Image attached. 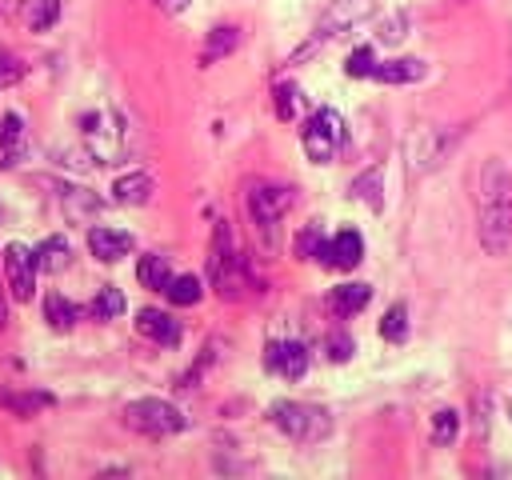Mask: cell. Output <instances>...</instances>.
Instances as JSON below:
<instances>
[{"label":"cell","instance_id":"f546056e","mask_svg":"<svg viewBox=\"0 0 512 480\" xmlns=\"http://www.w3.org/2000/svg\"><path fill=\"white\" fill-rule=\"evenodd\" d=\"M64 200H68V212L72 216H96L100 212V200L84 188H64Z\"/></svg>","mask_w":512,"mask_h":480},{"label":"cell","instance_id":"7c38bea8","mask_svg":"<svg viewBox=\"0 0 512 480\" xmlns=\"http://www.w3.org/2000/svg\"><path fill=\"white\" fill-rule=\"evenodd\" d=\"M136 332L148 336V340H156V344H176V340H180V320H172V316L160 312V308H144V312L136 316Z\"/></svg>","mask_w":512,"mask_h":480},{"label":"cell","instance_id":"30bf717a","mask_svg":"<svg viewBox=\"0 0 512 480\" xmlns=\"http://www.w3.org/2000/svg\"><path fill=\"white\" fill-rule=\"evenodd\" d=\"M364 260V240H360V232L356 228H340L332 240H328V256H324V264H332V268H356Z\"/></svg>","mask_w":512,"mask_h":480},{"label":"cell","instance_id":"7a4b0ae2","mask_svg":"<svg viewBox=\"0 0 512 480\" xmlns=\"http://www.w3.org/2000/svg\"><path fill=\"white\" fill-rule=\"evenodd\" d=\"M124 424H128L132 432L156 440V436H176V432H184V428H188V416H184L176 404L160 400V396H140V400L124 404Z\"/></svg>","mask_w":512,"mask_h":480},{"label":"cell","instance_id":"e575fe53","mask_svg":"<svg viewBox=\"0 0 512 480\" xmlns=\"http://www.w3.org/2000/svg\"><path fill=\"white\" fill-rule=\"evenodd\" d=\"M156 4H160L164 12H184V8H188V0H156Z\"/></svg>","mask_w":512,"mask_h":480},{"label":"cell","instance_id":"f1b7e54d","mask_svg":"<svg viewBox=\"0 0 512 480\" xmlns=\"http://www.w3.org/2000/svg\"><path fill=\"white\" fill-rule=\"evenodd\" d=\"M272 96H276V116H280V120H292V116H296V108H300V88L284 80V84H276V92H272Z\"/></svg>","mask_w":512,"mask_h":480},{"label":"cell","instance_id":"2e32d148","mask_svg":"<svg viewBox=\"0 0 512 480\" xmlns=\"http://www.w3.org/2000/svg\"><path fill=\"white\" fill-rule=\"evenodd\" d=\"M20 20L32 32H48L60 20V0H20Z\"/></svg>","mask_w":512,"mask_h":480},{"label":"cell","instance_id":"4fadbf2b","mask_svg":"<svg viewBox=\"0 0 512 480\" xmlns=\"http://www.w3.org/2000/svg\"><path fill=\"white\" fill-rule=\"evenodd\" d=\"M376 80H384V84H412V80H420L424 76V60H416V56H400V60H384V64H376V72H372Z\"/></svg>","mask_w":512,"mask_h":480},{"label":"cell","instance_id":"ffe728a7","mask_svg":"<svg viewBox=\"0 0 512 480\" xmlns=\"http://www.w3.org/2000/svg\"><path fill=\"white\" fill-rule=\"evenodd\" d=\"M20 144H24V120H20L16 112H8L4 124H0V152H4V164H16Z\"/></svg>","mask_w":512,"mask_h":480},{"label":"cell","instance_id":"5b68a950","mask_svg":"<svg viewBox=\"0 0 512 480\" xmlns=\"http://www.w3.org/2000/svg\"><path fill=\"white\" fill-rule=\"evenodd\" d=\"M304 152H308V160H316V164H328L332 156H336V148L344 144V120H340V112H332V108H320V112H312V120L304 124Z\"/></svg>","mask_w":512,"mask_h":480},{"label":"cell","instance_id":"5bb4252c","mask_svg":"<svg viewBox=\"0 0 512 480\" xmlns=\"http://www.w3.org/2000/svg\"><path fill=\"white\" fill-rule=\"evenodd\" d=\"M148 196H152V176L148 172H128L112 184L116 204H148Z\"/></svg>","mask_w":512,"mask_h":480},{"label":"cell","instance_id":"9c48e42d","mask_svg":"<svg viewBox=\"0 0 512 480\" xmlns=\"http://www.w3.org/2000/svg\"><path fill=\"white\" fill-rule=\"evenodd\" d=\"M264 364H268L276 376H284V380H300V376L308 372V348H304L300 340H276V344H268Z\"/></svg>","mask_w":512,"mask_h":480},{"label":"cell","instance_id":"484cf974","mask_svg":"<svg viewBox=\"0 0 512 480\" xmlns=\"http://www.w3.org/2000/svg\"><path fill=\"white\" fill-rule=\"evenodd\" d=\"M0 404L12 408V412H20V416H28V412H36V408H48L52 396H48V392H24V396H16V392H0Z\"/></svg>","mask_w":512,"mask_h":480},{"label":"cell","instance_id":"d6986e66","mask_svg":"<svg viewBox=\"0 0 512 480\" xmlns=\"http://www.w3.org/2000/svg\"><path fill=\"white\" fill-rule=\"evenodd\" d=\"M44 320H48L56 332H68V328L76 324V304L64 300L60 292H48V300H44Z\"/></svg>","mask_w":512,"mask_h":480},{"label":"cell","instance_id":"44dd1931","mask_svg":"<svg viewBox=\"0 0 512 480\" xmlns=\"http://www.w3.org/2000/svg\"><path fill=\"white\" fill-rule=\"evenodd\" d=\"M240 44V28H232V24H224V28H212V36H208V44H204V64H212V60H220V56H228L232 48Z\"/></svg>","mask_w":512,"mask_h":480},{"label":"cell","instance_id":"4316f807","mask_svg":"<svg viewBox=\"0 0 512 480\" xmlns=\"http://www.w3.org/2000/svg\"><path fill=\"white\" fill-rule=\"evenodd\" d=\"M380 336L392 340V344H400V340L408 336V312H404V304H392V308L384 312V320H380Z\"/></svg>","mask_w":512,"mask_h":480},{"label":"cell","instance_id":"277c9868","mask_svg":"<svg viewBox=\"0 0 512 480\" xmlns=\"http://www.w3.org/2000/svg\"><path fill=\"white\" fill-rule=\"evenodd\" d=\"M208 272H212V284L220 296L236 300L240 288H244V264L232 248V232L228 224H216V240H212V256H208Z\"/></svg>","mask_w":512,"mask_h":480},{"label":"cell","instance_id":"836d02e7","mask_svg":"<svg viewBox=\"0 0 512 480\" xmlns=\"http://www.w3.org/2000/svg\"><path fill=\"white\" fill-rule=\"evenodd\" d=\"M404 24H408L404 16H396V20H388V24H384V32H380V40H400V28H404Z\"/></svg>","mask_w":512,"mask_h":480},{"label":"cell","instance_id":"603a6c76","mask_svg":"<svg viewBox=\"0 0 512 480\" xmlns=\"http://www.w3.org/2000/svg\"><path fill=\"white\" fill-rule=\"evenodd\" d=\"M96 320H116L120 312H124V292L120 288H112V284H104L96 296H92V308H88Z\"/></svg>","mask_w":512,"mask_h":480},{"label":"cell","instance_id":"6da1fadb","mask_svg":"<svg viewBox=\"0 0 512 480\" xmlns=\"http://www.w3.org/2000/svg\"><path fill=\"white\" fill-rule=\"evenodd\" d=\"M480 244L488 256L512 248V180L496 156L480 168Z\"/></svg>","mask_w":512,"mask_h":480},{"label":"cell","instance_id":"3957f363","mask_svg":"<svg viewBox=\"0 0 512 480\" xmlns=\"http://www.w3.org/2000/svg\"><path fill=\"white\" fill-rule=\"evenodd\" d=\"M268 420H272L284 436H292V440H300V444H316V440H324L328 428H332V420H328L324 408L300 404V400H276V404L268 408Z\"/></svg>","mask_w":512,"mask_h":480},{"label":"cell","instance_id":"4dcf8cb0","mask_svg":"<svg viewBox=\"0 0 512 480\" xmlns=\"http://www.w3.org/2000/svg\"><path fill=\"white\" fill-rule=\"evenodd\" d=\"M344 72H348V76H372V72H376V52H372L368 44H360V48L344 60Z\"/></svg>","mask_w":512,"mask_h":480},{"label":"cell","instance_id":"1f68e13d","mask_svg":"<svg viewBox=\"0 0 512 480\" xmlns=\"http://www.w3.org/2000/svg\"><path fill=\"white\" fill-rule=\"evenodd\" d=\"M20 76H24V60H20L16 52L0 48V88H12Z\"/></svg>","mask_w":512,"mask_h":480},{"label":"cell","instance_id":"d6a6232c","mask_svg":"<svg viewBox=\"0 0 512 480\" xmlns=\"http://www.w3.org/2000/svg\"><path fill=\"white\" fill-rule=\"evenodd\" d=\"M328 356H332L336 364H344V360L352 356V336H344V332H332V336H328Z\"/></svg>","mask_w":512,"mask_h":480},{"label":"cell","instance_id":"d590c367","mask_svg":"<svg viewBox=\"0 0 512 480\" xmlns=\"http://www.w3.org/2000/svg\"><path fill=\"white\" fill-rule=\"evenodd\" d=\"M4 320H8V308H4V300H0V328H4Z\"/></svg>","mask_w":512,"mask_h":480},{"label":"cell","instance_id":"ba28073f","mask_svg":"<svg viewBox=\"0 0 512 480\" xmlns=\"http://www.w3.org/2000/svg\"><path fill=\"white\" fill-rule=\"evenodd\" d=\"M368 12H372V0H332L328 12H324L320 24H316V40H312L304 52H312L320 40H328V36H336V32H344V28H352V24L364 20Z\"/></svg>","mask_w":512,"mask_h":480},{"label":"cell","instance_id":"9a60e30c","mask_svg":"<svg viewBox=\"0 0 512 480\" xmlns=\"http://www.w3.org/2000/svg\"><path fill=\"white\" fill-rule=\"evenodd\" d=\"M368 300H372V288H368V284H340V288H332L328 308H332L336 316H356Z\"/></svg>","mask_w":512,"mask_h":480},{"label":"cell","instance_id":"52a82bcc","mask_svg":"<svg viewBox=\"0 0 512 480\" xmlns=\"http://www.w3.org/2000/svg\"><path fill=\"white\" fill-rule=\"evenodd\" d=\"M36 272H40V264H36V248L12 240V244L4 248V280H8V288H12L16 300H32Z\"/></svg>","mask_w":512,"mask_h":480},{"label":"cell","instance_id":"d4e9b609","mask_svg":"<svg viewBox=\"0 0 512 480\" xmlns=\"http://www.w3.org/2000/svg\"><path fill=\"white\" fill-rule=\"evenodd\" d=\"M296 256H300V260H324V256H328V240H324V232H320L316 224H308V228L296 236Z\"/></svg>","mask_w":512,"mask_h":480},{"label":"cell","instance_id":"e0dca14e","mask_svg":"<svg viewBox=\"0 0 512 480\" xmlns=\"http://www.w3.org/2000/svg\"><path fill=\"white\" fill-rule=\"evenodd\" d=\"M136 276H140V284H144V288H152V292H164V288L172 284V268H168V260H164L160 252H148V256H140V264H136Z\"/></svg>","mask_w":512,"mask_h":480},{"label":"cell","instance_id":"8992f818","mask_svg":"<svg viewBox=\"0 0 512 480\" xmlns=\"http://www.w3.org/2000/svg\"><path fill=\"white\" fill-rule=\"evenodd\" d=\"M292 208V188H280V184H256L248 192V212L256 220V228L264 236H272V228L280 224V216Z\"/></svg>","mask_w":512,"mask_h":480},{"label":"cell","instance_id":"8fae6325","mask_svg":"<svg viewBox=\"0 0 512 480\" xmlns=\"http://www.w3.org/2000/svg\"><path fill=\"white\" fill-rule=\"evenodd\" d=\"M88 248H92L96 260L116 264L120 256L132 252V236H128V232H116V228H92V232H88Z\"/></svg>","mask_w":512,"mask_h":480},{"label":"cell","instance_id":"7402d4cb","mask_svg":"<svg viewBox=\"0 0 512 480\" xmlns=\"http://www.w3.org/2000/svg\"><path fill=\"white\" fill-rule=\"evenodd\" d=\"M164 296L172 300V304H180V308H188V304H196L200 296H204V288H200V276H172V284L164 288Z\"/></svg>","mask_w":512,"mask_h":480},{"label":"cell","instance_id":"cb8c5ba5","mask_svg":"<svg viewBox=\"0 0 512 480\" xmlns=\"http://www.w3.org/2000/svg\"><path fill=\"white\" fill-rule=\"evenodd\" d=\"M380 180H384V172H380V168H368L364 176H356V180H352L356 200H364L368 208H380V204H384V196H380Z\"/></svg>","mask_w":512,"mask_h":480},{"label":"cell","instance_id":"83f0119b","mask_svg":"<svg viewBox=\"0 0 512 480\" xmlns=\"http://www.w3.org/2000/svg\"><path fill=\"white\" fill-rule=\"evenodd\" d=\"M456 432H460V416H456L452 408H440V412L432 416V440H436V444H452Z\"/></svg>","mask_w":512,"mask_h":480},{"label":"cell","instance_id":"ac0fdd59","mask_svg":"<svg viewBox=\"0 0 512 480\" xmlns=\"http://www.w3.org/2000/svg\"><path fill=\"white\" fill-rule=\"evenodd\" d=\"M68 256H72V248H68L64 236H48V240L36 248V264H40V272H60V268H68Z\"/></svg>","mask_w":512,"mask_h":480},{"label":"cell","instance_id":"8d00e7d4","mask_svg":"<svg viewBox=\"0 0 512 480\" xmlns=\"http://www.w3.org/2000/svg\"><path fill=\"white\" fill-rule=\"evenodd\" d=\"M508 416H512V400H508Z\"/></svg>","mask_w":512,"mask_h":480}]
</instances>
